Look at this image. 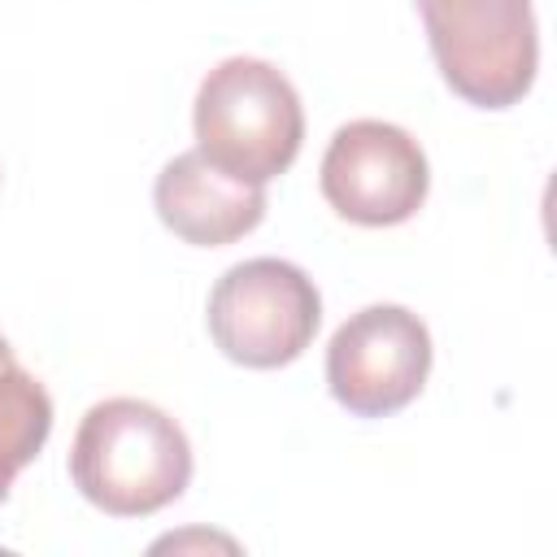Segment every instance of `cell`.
Returning a JSON list of instances; mask_svg holds the SVG:
<instances>
[{
    "label": "cell",
    "mask_w": 557,
    "mask_h": 557,
    "mask_svg": "<svg viewBox=\"0 0 557 557\" xmlns=\"http://www.w3.org/2000/svg\"><path fill=\"white\" fill-rule=\"evenodd\" d=\"M444 83L474 109L518 104L540 65L531 0H418Z\"/></svg>",
    "instance_id": "3"
},
{
    "label": "cell",
    "mask_w": 557,
    "mask_h": 557,
    "mask_svg": "<svg viewBox=\"0 0 557 557\" xmlns=\"http://www.w3.org/2000/svg\"><path fill=\"white\" fill-rule=\"evenodd\" d=\"M52 435V396L48 387L13 361H0V500L9 496L22 466L39 457Z\"/></svg>",
    "instance_id": "8"
},
{
    "label": "cell",
    "mask_w": 557,
    "mask_h": 557,
    "mask_svg": "<svg viewBox=\"0 0 557 557\" xmlns=\"http://www.w3.org/2000/svg\"><path fill=\"white\" fill-rule=\"evenodd\" d=\"M157 218L196 248H222L244 239L265 218V191L213 165L200 148L165 161L152 187Z\"/></svg>",
    "instance_id": "7"
},
{
    "label": "cell",
    "mask_w": 557,
    "mask_h": 557,
    "mask_svg": "<svg viewBox=\"0 0 557 557\" xmlns=\"http://www.w3.org/2000/svg\"><path fill=\"white\" fill-rule=\"evenodd\" d=\"M0 361H13V348H9V339L0 335Z\"/></svg>",
    "instance_id": "9"
},
{
    "label": "cell",
    "mask_w": 557,
    "mask_h": 557,
    "mask_svg": "<svg viewBox=\"0 0 557 557\" xmlns=\"http://www.w3.org/2000/svg\"><path fill=\"white\" fill-rule=\"evenodd\" d=\"M322 296L313 278L283 257L231 265L209 292V335L235 366H292L318 335Z\"/></svg>",
    "instance_id": "4"
},
{
    "label": "cell",
    "mask_w": 557,
    "mask_h": 557,
    "mask_svg": "<svg viewBox=\"0 0 557 557\" xmlns=\"http://www.w3.org/2000/svg\"><path fill=\"white\" fill-rule=\"evenodd\" d=\"M196 148L226 174L265 187L278 178L305 139V109L287 74L261 57L218 61L191 109Z\"/></svg>",
    "instance_id": "2"
},
{
    "label": "cell",
    "mask_w": 557,
    "mask_h": 557,
    "mask_svg": "<svg viewBox=\"0 0 557 557\" xmlns=\"http://www.w3.org/2000/svg\"><path fill=\"white\" fill-rule=\"evenodd\" d=\"M70 479L96 509L148 518L187 492L191 444L165 409L139 396H109L74 431Z\"/></svg>",
    "instance_id": "1"
},
{
    "label": "cell",
    "mask_w": 557,
    "mask_h": 557,
    "mask_svg": "<svg viewBox=\"0 0 557 557\" xmlns=\"http://www.w3.org/2000/svg\"><path fill=\"white\" fill-rule=\"evenodd\" d=\"M318 183L339 218L357 226H396L422 209L431 170L422 144L405 126L357 117L331 135Z\"/></svg>",
    "instance_id": "6"
},
{
    "label": "cell",
    "mask_w": 557,
    "mask_h": 557,
    "mask_svg": "<svg viewBox=\"0 0 557 557\" xmlns=\"http://www.w3.org/2000/svg\"><path fill=\"white\" fill-rule=\"evenodd\" d=\"M431 374V331L405 305H366L326 344V387L352 418L405 409Z\"/></svg>",
    "instance_id": "5"
}]
</instances>
